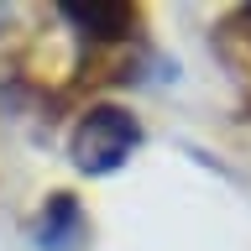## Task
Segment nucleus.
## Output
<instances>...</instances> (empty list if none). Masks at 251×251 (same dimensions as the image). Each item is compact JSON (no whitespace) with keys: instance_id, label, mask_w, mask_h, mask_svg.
<instances>
[{"instance_id":"1","label":"nucleus","mask_w":251,"mask_h":251,"mask_svg":"<svg viewBox=\"0 0 251 251\" xmlns=\"http://www.w3.org/2000/svg\"><path fill=\"white\" fill-rule=\"evenodd\" d=\"M141 141V126L126 115V110H115V105H100V110H89L84 121H78V131H74V162L84 173H115L131 157V147Z\"/></svg>"},{"instance_id":"2","label":"nucleus","mask_w":251,"mask_h":251,"mask_svg":"<svg viewBox=\"0 0 251 251\" xmlns=\"http://www.w3.org/2000/svg\"><path fill=\"white\" fill-rule=\"evenodd\" d=\"M63 16L74 21V26L94 31V37H126L131 31V5H63Z\"/></svg>"}]
</instances>
